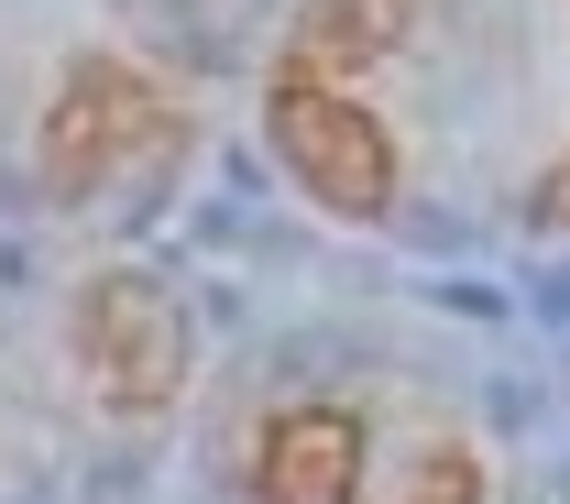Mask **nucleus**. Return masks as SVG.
I'll return each mask as SVG.
<instances>
[{
    "instance_id": "2",
    "label": "nucleus",
    "mask_w": 570,
    "mask_h": 504,
    "mask_svg": "<svg viewBox=\"0 0 570 504\" xmlns=\"http://www.w3.org/2000/svg\"><path fill=\"white\" fill-rule=\"evenodd\" d=\"M67 352L77 384L110 406V417H165L187 395V307L154 286V275H88L67 296Z\"/></svg>"
},
{
    "instance_id": "3",
    "label": "nucleus",
    "mask_w": 570,
    "mask_h": 504,
    "mask_svg": "<svg viewBox=\"0 0 570 504\" xmlns=\"http://www.w3.org/2000/svg\"><path fill=\"white\" fill-rule=\"evenodd\" d=\"M264 144H275V165L330 219H384V209H395V187H406L395 132L362 110L352 88H330V77L275 67V88H264Z\"/></svg>"
},
{
    "instance_id": "6",
    "label": "nucleus",
    "mask_w": 570,
    "mask_h": 504,
    "mask_svg": "<svg viewBox=\"0 0 570 504\" xmlns=\"http://www.w3.org/2000/svg\"><path fill=\"white\" fill-rule=\"evenodd\" d=\"M406 504H483V461L472 449H417V472H406Z\"/></svg>"
},
{
    "instance_id": "1",
    "label": "nucleus",
    "mask_w": 570,
    "mask_h": 504,
    "mask_svg": "<svg viewBox=\"0 0 570 504\" xmlns=\"http://www.w3.org/2000/svg\"><path fill=\"white\" fill-rule=\"evenodd\" d=\"M165 144H176V99L121 56H77L45 99V121H33V176L56 198H99L132 165H154Z\"/></svg>"
},
{
    "instance_id": "5",
    "label": "nucleus",
    "mask_w": 570,
    "mask_h": 504,
    "mask_svg": "<svg viewBox=\"0 0 570 504\" xmlns=\"http://www.w3.org/2000/svg\"><path fill=\"white\" fill-rule=\"evenodd\" d=\"M417 33V0H307V22H296V45H285V67L296 77H341L373 67V56H395Z\"/></svg>"
},
{
    "instance_id": "7",
    "label": "nucleus",
    "mask_w": 570,
    "mask_h": 504,
    "mask_svg": "<svg viewBox=\"0 0 570 504\" xmlns=\"http://www.w3.org/2000/svg\"><path fill=\"white\" fill-rule=\"evenodd\" d=\"M527 219H538V230H570V154L538 176V187H527Z\"/></svg>"
},
{
    "instance_id": "4",
    "label": "nucleus",
    "mask_w": 570,
    "mask_h": 504,
    "mask_svg": "<svg viewBox=\"0 0 570 504\" xmlns=\"http://www.w3.org/2000/svg\"><path fill=\"white\" fill-rule=\"evenodd\" d=\"M253 504H362V406H285V417H264Z\"/></svg>"
}]
</instances>
